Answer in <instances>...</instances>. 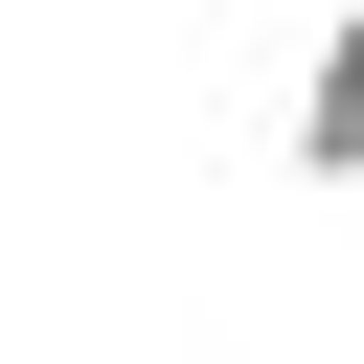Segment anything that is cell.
Listing matches in <instances>:
<instances>
[{
    "mask_svg": "<svg viewBox=\"0 0 364 364\" xmlns=\"http://www.w3.org/2000/svg\"><path fill=\"white\" fill-rule=\"evenodd\" d=\"M296 182H364V0H318L296 46Z\"/></svg>",
    "mask_w": 364,
    "mask_h": 364,
    "instance_id": "cell-1",
    "label": "cell"
}]
</instances>
